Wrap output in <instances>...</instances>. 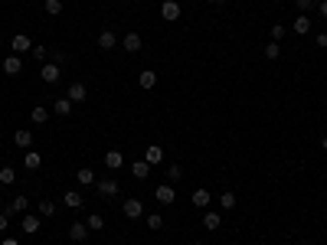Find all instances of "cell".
Wrapping results in <instances>:
<instances>
[{
    "instance_id": "obj_1",
    "label": "cell",
    "mask_w": 327,
    "mask_h": 245,
    "mask_svg": "<svg viewBox=\"0 0 327 245\" xmlns=\"http://www.w3.org/2000/svg\"><path fill=\"white\" fill-rule=\"evenodd\" d=\"M95 193L105 196V200H115V196L121 193V186H118L115 177H111V180H95Z\"/></svg>"
},
{
    "instance_id": "obj_2",
    "label": "cell",
    "mask_w": 327,
    "mask_h": 245,
    "mask_svg": "<svg viewBox=\"0 0 327 245\" xmlns=\"http://www.w3.org/2000/svg\"><path fill=\"white\" fill-rule=\"evenodd\" d=\"M66 98L72 105H82L88 98V88H85V82H72V85H69V92H66Z\"/></svg>"
},
{
    "instance_id": "obj_3",
    "label": "cell",
    "mask_w": 327,
    "mask_h": 245,
    "mask_svg": "<svg viewBox=\"0 0 327 245\" xmlns=\"http://www.w3.org/2000/svg\"><path fill=\"white\" fill-rule=\"evenodd\" d=\"M10 49H13L17 56H23V53H33V39L26 36V33H17V36L10 39Z\"/></svg>"
},
{
    "instance_id": "obj_4",
    "label": "cell",
    "mask_w": 327,
    "mask_h": 245,
    "mask_svg": "<svg viewBox=\"0 0 327 245\" xmlns=\"http://www.w3.org/2000/svg\"><path fill=\"white\" fill-rule=\"evenodd\" d=\"M154 200L164 203V206H170V203H177V190H173L170 183H161V186L154 190Z\"/></svg>"
},
{
    "instance_id": "obj_5",
    "label": "cell",
    "mask_w": 327,
    "mask_h": 245,
    "mask_svg": "<svg viewBox=\"0 0 327 245\" xmlns=\"http://www.w3.org/2000/svg\"><path fill=\"white\" fill-rule=\"evenodd\" d=\"M121 213L128 216V219H141V216H144V203L141 200H124L121 203Z\"/></svg>"
},
{
    "instance_id": "obj_6",
    "label": "cell",
    "mask_w": 327,
    "mask_h": 245,
    "mask_svg": "<svg viewBox=\"0 0 327 245\" xmlns=\"http://www.w3.org/2000/svg\"><path fill=\"white\" fill-rule=\"evenodd\" d=\"M59 66H56V62H43V69H39V79L46 82V85H56V82H59Z\"/></svg>"
},
{
    "instance_id": "obj_7",
    "label": "cell",
    "mask_w": 327,
    "mask_h": 245,
    "mask_svg": "<svg viewBox=\"0 0 327 245\" xmlns=\"http://www.w3.org/2000/svg\"><path fill=\"white\" fill-rule=\"evenodd\" d=\"M180 13H183V10H180V4H177V0H164V4H161V17L167 20V23L180 20Z\"/></svg>"
},
{
    "instance_id": "obj_8",
    "label": "cell",
    "mask_w": 327,
    "mask_h": 245,
    "mask_svg": "<svg viewBox=\"0 0 327 245\" xmlns=\"http://www.w3.org/2000/svg\"><path fill=\"white\" fill-rule=\"evenodd\" d=\"M4 72H7V75H20V72H23V59H20L17 53L4 56Z\"/></svg>"
},
{
    "instance_id": "obj_9",
    "label": "cell",
    "mask_w": 327,
    "mask_h": 245,
    "mask_svg": "<svg viewBox=\"0 0 327 245\" xmlns=\"http://www.w3.org/2000/svg\"><path fill=\"white\" fill-rule=\"evenodd\" d=\"M144 160H148L151 167L164 164V147L161 144H148V147H144Z\"/></svg>"
},
{
    "instance_id": "obj_10",
    "label": "cell",
    "mask_w": 327,
    "mask_h": 245,
    "mask_svg": "<svg viewBox=\"0 0 327 245\" xmlns=\"http://www.w3.org/2000/svg\"><path fill=\"white\" fill-rule=\"evenodd\" d=\"M7 213H17V216H23V213H30V200H26V196L23 193H20V196H13V200H10V206H7Z\"/></svg>"
},
{
    "instance_id": "obj_11",
    "label": "cell",
    "mask_w": 327,
    "mask_h": 245,
    "mask_svg": "<svg viewBox=\"0 0 327 245\" xmlns=\"http://www.w3.org/2000/svg\"><path fill=\"white\" fill-rule=\"evenodd\" d=\"M190 203L197 209H206L213 203V196H210V190H206V186H200V190H193V196H190Z\"/></svg>"
},
{
    "instance_id": "obj_12",
    "label": "cell",
    "mask_w": 327,
    "mask_h": 245,
    "mask_svg": "<svg viewBox=\"0 0 327 245\" xmlns=\"http://www.w3.org/2000/svg\"><path fill=\"white\" fill-rule=\"evenodd\" d=\"M137 85H141L144 92H151V88L157 85V72H154V69H144V72H137Z\"/></svg>"
},
{
    "instance_id": "obj_13",
    "label": "cell",
    "mask_w": 327,
    "mask_h": 245,
    "mask_svg": "<svg viewBox=\"0 0 327 245\" xmlns=\"http://www.w3.org/2000/svg\"><path fill=\"white\" fill-rule=\"evenodd\" d=\"M88 232H92V229H88L85 222H72V226H69V239H72V242H85Z\"/></svg>"
},
{
    "instance_id": "obj_14",
    "label": "cell",
    "mask_w": 327,
    "mask_h": 245,
    "mask_svg": "<svg viewBox=\"0 0 327 245\" xmlns=\"http://www.w3.org/2000/svg\"><path fill=\"white\" fill-rule=\"evenodd\" d=\"M105 167H108L111 173L121 170V167H124V154H121V151H108V154H105Z\"/></svg>"
},
{
    "instance_id": "obj_15",
    "label": "cell",
    "mask_w": 327,
    "mask_h": 245,
    "mask_svg": "<svg viewBox=\"0 0 327 245\" xmlns=\"http://www.w3.org/2000/svg\"><path fill=\"white\" fill-rule=\"evenodd\" d=\"M62 203H66L69 209H82V206H85V196H82L79 190H69L66 196H62Z\"/></svg>"
},
{
    "instance_id": "obj_16",
    "label": "cell",
    "mask_w": 327,
    "mask_h": 245,
    "mask_svg": "<svg viewBox=\"0 0 327 245\" xmlns=\"http://www.w3.org/2000/svg\"><path fill=\"white\" fill-rule=\"evenodd\" d=\"M115 46H118V36H115L111 30H102V33H99V49H105V53H111Z\"/></svg>"
},
{
    "instance_id": "obj_17",
    "label": "cell",
    "mask_w": 327,
    "mask_h": 245,
    "mask_svg": "<svg viewBox=\"0 0 327 245\" xmlns=\"http://www.w3.org/2000/svg\"><path fill=\"white\" fill-rule=\"evenodd\" d=\"M20 229H23L26 235H36V232H39V216H33V213H23V226H20Z\"/></svg>"
},
{
    "instance_id": "obj_18",
    "label": "cell",
    "mask_w": 327,
    "mask_h": 245,
    "mask_svg": "<svg viewBox=\"0 0 327 245\" xmlns=\"http://www.w3.org/2000/svg\"><path fill=\"white\" fill-rule=\"evenodd\" d=\"M13 144L23 147V151H26V147H33V131H30V128H20L17 134H13Z\"/></svg>"
},
{
    "instance_id": "obj_19",
    "label": "cell",
    "mask_w": 327,
    "mask_h": 245,
    "mask_svg": "<svg viewBox=\"0 0 327 245\" xmlns=\"http://www.w3.org/2000/svg\"><path fill=\"white\" fill-rule=\"evenodd\" d=\"M121 49L124 53H141V36H137V33H128V36L121 39Z\"/></svg>"
},
{
    "instance_id": "obj_20",
    "label": "cell",
    "mask_w": 327,
    "mask_h": 245,
    "mask_svg": "<svg viewBox=\"0 0 327 245\" xmlns=\"http://www.w3.org/2000/svg\"><path fill=\"white\" fill-rule=\"evenodd\" d=\"M203 229H210V232L222 229V216L219 213H203Z\"/></svg>"
},
{
    "instance_id": "obj_21",
    "label": "cell",
    "mask_w": 327,
    "mask_h": 245,
    "mask_svg": "<svg viewBox=\"0 0 327 245\" xmlns=\"http://www.w3.org/2000/svg\"><path fill=\"white\" fill-rule=\"evenodd\" d=\"M53 111L59 118H69V115H72V102H69V98H56V102H53Z\"/></svg>"
},
{
    "instance_id": "obj_22",
    "label": "cell",
    "mask_w": 327,
    "mask_h": 245,
    "mask_svg": "<svg viewBox=\"0 0 327 245\" xmlns=\"http://www.w3.org/2000/svg\"><path fill=\"white\" fill-rule=\"evenodd\" d=\"M23 167L26 170H39V167H43V157H39L36 151H26L23 154Z\"/></svg>"
},
{
    "instance_id": "obj_23",
    "label": "cell",
    "mask_w": 327,
    "mask_h": 245,
    "mask_svg": "<svg viewBox=\"0 0 327 245\" xmlns=\"http://www.w3.org/2000/svg\"><path fill=\"white\" fill-rule=\"evenodd\" d=\"M308 33H311V20H308V13L295 17V36H308Z\"/></svg>"
},
{
    "instance_id": "obj_24",
    "label": "cell",
    "mask_w": 327,
    "mask_h": 245,
    "mask_svg": "<svg viewBox=\"0 0 327 245\" xmlns=\"http://www.w3.org/2000/svg\"><path fill=\"white\" fill-rule=\"evenodd\" d=\"M75 180H79V186H95V170H88V167H82L79 173H75Z\"/></svg>"
},
{
    "instance_id": "obj_25",
    "label": "cell",
    "mask_w": 327,
    "mask_h": 245,
    "mask_svg": "<svg viewBox=\"0 0 327 245\" xmlns=\"http://www.w3.org/2000/svg\"><path fill=\"white\" fill-rule=\"evenodd\" d=\"M30 121H33V124H46V121H50V111H46L43 105H33V111H30Z\"/></svg>"
},
{
    "instance_id": "obj_26",
    "label": "cell",
    "mask_w": 327,
    "mask_h": 245,
    "mask_svg": "<svg viewBox=\"0 0 327 245\" xmlns=\"http://www.w3.org/2000/svg\"><path fill=\"white\" fill-rule=\"evenodd\" d=\"M148 170H151V164H148V160H134V164H131V173H134V180H144V177H148Z\"/></svg>"
},
{
    "instance_id": "obj_27",
    "label": "cell",
    "mask_w": 327,
    "mask_h": 245,
    "mask_svg": "<svg viewBox=\"0 0 327 245\" xmlns=\"http://www.w3.org/2000/svg\"><path fill=\"white\" fill-rule=\"evenodd\" d=\"M164 177H167V183H180V180H183V167H180V164H170Z\"/></svg>"
},
{
    "instance_id": "obj_28",
    "label": "cell",
    "mask_w": 327,
    "mask_h": 245,
    "mask_svg": "<svg viewBox=\"0 0 327 245\" xmlns=\"http://www.w3.org/2000/svg\"><path fill=\"white\" fill-rule=\"evenodd\" d=\"M0 183H4V186L17 183V170H13V167H0Z\"/></svg>"
},
{
    "instance_id": "obj_29",
    "label": "cell",
    "mask_w": 327,
    "mask_h": 245,
    "mask_svg": "<svg viewBox=\"0 0 327 245\" xmlns=\"http://www.w3.org/2000/svg\"><path fill=\"white\" fill-rule=\"evenodd\" d=\"M219 209H226V213H229V209H236V193L232 190H226L219 196Z\"/></svg>"
},
{
    "instance_id": "obj_30",
    "label": "cell",
    "mask_w": 327,
    "mask_h": 245,
    "mask_svg": "<svg viewBox=\"0 0 327 245\" xmlns=\"http://www.w3.org/2000/svg\"><path fill=\"white\" fill-rule=\"evenodd\" d=\"M85 226L92 229V232H95V229H105V216H102V213H92V216L85 219Z\"/></svg>"
},
{
    "instance_id": "obj_31",
    "label": "cell",
    "mask_w": 327,
    "mask_h": 245,
    "mask_svg": "<svg viewBox=\"0 0 327 245\" xmlns=\"http://www.w3.org/2000/svg\"><path fill=\"white\" fill-rule=\"evenodd\" d=\"M36 209H39V216H53V213H56V203H53V200H39Z\"/></svg>"
},
{
    "instance_id": "obj_32",
    "label": "cell",
    "mask_w": 327,
    "mask_h": 245,
    "mask_svg": "<svg viewBox=\"0 0 327 245\" xmlns=\"http://www.w3.org/2000/svg\"><path fill=\"white\" fill-rule=\"evenodd\" d=\"M278 56H282V46H278V43H268V46H265V59H268V62H275Z\"/></svg>"
},
{
    "instance_id": "obj_33",
    "label": "cell",
    "mask_w": 327,
    "mask_h": 245,
    "mask_svg": "<svg viewBox=\"0 0 327 245\" xmlns=\"http://www.w3.org/2000/svg\"><path fill=\"white\" fill-rule=\"evenodd\" d=\"M161 226H164V216L161 213H151L148 216V229H161Z\"/></svg>"
},
{
    "instance_id": "obj_34",
    "label": "cell",
    "mask_w": 327,
    "mask_h": 245,
    "mask_svg": "<svg viewBox=\"0 0 327 245\" xmlns=\"http://www.w3.org/2000/svg\"><path fill=\"white\" fill-rule=\"evenodd\" d=\"M46 13H50V17L62 13V0H46Z\"/></svg>"
},
{
    "instance_id": "obj_35",
    "label": "cell",
    "mask_w": 327,
    "mask_h": 245,
    "mask_svg": "<svg viewBox=\"0 0 327 245\" xmlns=\"http://www.w3.org/2000/svg\"><path fill=\"white\" fill-rule=\"evenodd\" d=\"M33 59H39V62H46V59H50V53H46V46H33Z\"/></svg>"
},
{
    "instance_id": "obj_36",
    "label": "cell",
    "mask_w": 327,
    "mask_h": 245,
    "mask_svg": "<svg viewBox=\"0 0 327 245\" xmlns=\"http://www.w3.org/2000/svg\"><path fill=\"white\" fill-rule=\"evenodd\" d=\"M314 7H317V0H298V10H301V13L314 10Z\"/></svg>"
},
{
    "instance_id": "obj_37",
    "label": "cell",
    "mask_w": 327,
    "mask_h": 245,
    "mask_svg": "<svg viewBox=\"0 0 327 245\" xmlns=\"http://www.w3.org/2000/svg\"><path fill=\"white\" fill-rule=\"evenodd\" d=\"M7 226H10V213L0 209V232H7Z\"/></svg>"
},
{
    "instance_id": "obj_38",
    "label": "cell",
    "mask_w": 327,
    "mask_h": 245,
    "mask_svg": "<svg viewBox=\"0 0 327 245\" xmlns=\"http://www.w3.org/2000/svg\"><path fill=\"white\" fill-rule=\"evenodd\" d=\"M282 36H285V26H282V23H275V26H272V43H278Z\"/></svg>"
},
{
    "instance_id": "obj_39",
    "label": "cell",
    "mask_w": 327,
    "mask_h": 245,
    "mask_svg": "<svg viewBox=\"0 0 327 245\" xmlns=\"http://www.w3.org/2000/svg\"><path fill=\"white\" fill-rule=\"evenodd\" d=\"M50 62H56V66H62V62H66V53H53V59Z\"/></svg>"
},
{
    "instance_id": "obj_40",
    "label": "cell",
    "mask_w": 327,
    "mask_h": 245,
    "mask_svg": "<svg viewBox=\"0 0 327 245\" xmlns=\"http://www.w3.org/2000/svg\"><path fill=\"white\" fill-rule=\"evenodd\" d=\"M317 10H321V17L327 20V0H317Z\"/></svg>"
},
{
    "instance_id": "obj_41",
    "label": "cell",
    "mask_w": 327,
    "mask_h": 245,
    "mask_svg": "<svg viewBox=\"0 0 327 245\" xmlns=\"http://www.w3.org/2000/svg\"><path fill=\"white\" fill-rule=\"evenodd\" d=\"M317 46H321V49L327 46V33H317Z\"/></svg>"
},
{
    "instance_id": "obj_42",
    "label": "cell",
    "mask_w": 327,
    "mask_h": 245,
    "mask_svg": "<svg viewBox=\"0 0 327 245\" xmlns=\"http://www.w3.org/2000/svg\"><path fill=\"white\" fill-rule=\"evenodd\" d=\"M0 245H20V242H17V239H10V235H7V239L0 242Z\"/></svg>"
},
{
    "instance_id": "obj_43",
    "label": "cell",
    "mask_w": 327,
    "mask_h": 245,
    "mask_svg": "<svg viewBox=\"0 0 327 245\" xmlns=\"http://www.w3.org/2000/svg\"><path fill=\"white\" fill-rule=\"evenodd\" d=\"M321 151H327V134H324V137H321Z\"/></svg>"
},
{
    "instance_id": "obj_44",
    "label": "cell",
    "mask_w": 327,
    "mask_h": 245,
    "mask_svg": "<svg viewBox=\"0 0 327 245\" xmlns=\"http://www.w3.org/2000/svg\"><path fill=\"white\" fill-rule=\"evenodd\" d=\"M210 4H222V0H210Z\"/></svg>"
},
{
    "instance_id": "obj_45",
    "label": "cell",
    "mask_w": 327,
    "mask_h": 245,
    "mask_svg": "<svg viewBox=\"0 0 327 245\" xmlns=\"http://www.w3.org/2000/svg\"><path fill=\"white\" fill-rule=\"evenodd\" d=\"M190 245H203V242H190Z\"/></svg>"
},
{
    "instance_id": "obj_46",
    "label": "cell",
    "mask_w": 327,
    "mask_h": 245,
    "mask_svg": "<svg viewBox=\"0 0 327 245\" xmlns=\"http://www.w3.org/2000/svg\"><path fill=\"white\" fill-rule=\"evenodd\" d=\"M124 4H134V0H124Z\"/></svg>"
},
{
    "instance_id": "obj_47",
    "label": "cell",
    "mask_w": 327,
    "mask_h": 245,
    "mask_svg": "<svg viewBox=\"0 0 327 245\" xmlns=\"http://www.w3.org/2000/svg\"><path fill=\"white\" fill-rule=\"evenodd\" d=\"M0 209H4V200H0Z\"/></svg>"
}]
</instances>
